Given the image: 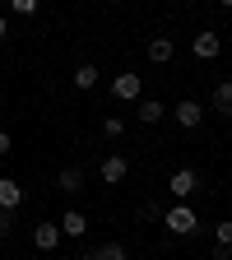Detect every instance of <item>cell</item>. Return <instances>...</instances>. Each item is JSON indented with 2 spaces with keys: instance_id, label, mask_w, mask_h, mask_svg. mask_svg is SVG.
<instances>
[{
  "instance_id": "e0dca14e",
  "label": "cell",
  "mask_w": 232,
  "mask_h": 260,
  "mask_svg": "<svg viewBox=\"0 0 232 260\" xmlns=\"http://www.w3.org/2000/svg\"><path fill=\"white\" fill-rule=\"evenodd\" d=\"M103 135H107V140H121V135H125L121 116H103Z\"/></svg>"
},
{
  "instance_id": "3957f363",
  "label": "cell",
  "mask_w": 232,
  "mask_h": 260,
  "mask_svg": "<svg viewBox=\"0 0 232 260\" xmlns=\"http://www.w3.org/2000/svg\"><path fill=\"white\" fill-rule=\"evenodd\" d=\"M140 79H144V75H130V70L116 75V79H112V98H121V103H140Z\"/></svg>"
},
{
  "instance_id": "ac0fdd59",
  "label": "cell",
  "mask_w": 232,
  "mask_h": 260,
  "mask_svg": "<svg viewBox=\"0 0 232 260\" xmlns=\"http://www.w3.org/2000/svg\"><path fill=\"white\" fill-rule=\"evenodd\" d=\"M10 10L23 14V19H32V14H38V0H10Z\"/></svg>"
},
{
  "instance_id": "4fadbf2b",
  "label": "cell",
  "mask_w": 232,
  "mask_h": 260,
  "mask_svg": "<svg viewBox=\"0 0 232 260\" xmlns=\"http://www.w3.org/2000/svg\"><path fill=\"white\" fill-rule=\"evenodd\" d=\"M84 260H125V246H121V242H107V246H93V251H84Z\"/></svg>"
},
{
  "instance_id": "7c38bea8",
  "label": "cell",
  "mask_w": 232,
  "mask_h": 260,
  "mask_svg": "<svg viewBox=\"0 0 232 260\" xmlns=\"http://www.w3.org/2000/svg\"><path fill=\"white\" fill-rule=\"evenodd\" d=\"M56 186H60L65 195H75V190H84V172H79V168H60V177H56Z\"/></svg>"
},
{
  "instance_id": "ba28073f",
  "label": "cell",
  "mask_w": 232,
  "mask_h": 260,
  "mask_svg": "<svg viewBox=\"0 0 232 260\" xmlns=\"http://www.w3.org/2000/svg\"><path fill=\"white\" fill-rule=\"evenodd\" d=\"M56 228H60V237H84V233H88V218H84L79 209H65V218H60Z\"/></svg>"
},
{
  "instance_id": "8fae6325",
  "label": "cell",
  "mask_w": 232,
  "mask_h": 260,
  "mask_svg": "<svg viewBox=\"0 0 232 260\" xmlns=\"http://www.w3.org/2000/svg\"><path fill=\"white\" fill-rule=\"evenodd\" d=\"M162 116H168V107H162L158 98H140V121H144V125H153V121H162Z\"/></svg>"
},
{
  "instance_id": "5bb4252c",
  "label": "cell",
  "mask_w": 232,
  "mask_h": 260,
  "mask_svg": "<svg viewBox=\"0 0 232 260\" xmlns=\"http://www.w3.org/2000/svg\"><path fill=\"white\" fill-rule=\"evenodd\" d=\"M214 112H218V116H232V79L214 88Z\"/></svg>"
},
{
  "instance_id": "2e32d148",
  "label": "cell",
  "mask_w": 232,
  "mask_h": 260,
  "mask_svg": "<svg viewBox=\"0 0 232 260\" xmlns=\"http://www.w3.org/2000/svg\"><path fill=\"white\" fill-rule=\"evenodd\" d=\"M97 84V65H79L75 70V88H93Z\"/></svg>"
},
{
  "instance_id": "52a82bcc",
  "label": "cell",
  "mask_w": 232,
  "mask_h": 260,
  "mask_svg": "<svg viewBox=\"0 0 232 260\" xmlns=\"http://www.w3.org/2000/svg\"><path fill=\"white\" fill-rule=\"evenodd\" d=\"M125 172H130V162H125L121 153L103 158V181H107V186H121V181H125Z\"/></svg>"
},
{
  "instance_id": "8992f818",
  "label": "cell",
  "mask_w": 232,
  "mask_h": 260,
  "mask_svg": "<svg viewBox=\"0 0 232 260\" xmlns=\"http://www.w3.org/2000/svg\"><path fill=\"white\" fill-rule=\"evenodd\" d=\"M19 205H23V186H19L14 177H0V209H10V214H14Z\"/></svg>"
},
{
  "instance_id": "7a4b0ae2",
  "label": "cell",
  "mask_w": 232,
  "mask_h": 260,
  "mask_svg": "<svg viewBox=\"0 0 232 260\" xmlns=\"http://www.w3.org/2000/svg\"><path fill=\"white\" fill-rule=\"evenodd\" d=\"M195 186H200V177H195L190 168H177V172L168 177V190L177 195V205H186V200H190V195H195Z\"/></svg>"
},
{
  "instance_id": "9c48e42d",
  "label": "cell",
  "mask_w": 232,
  "mask_h": 260,
  "mask_svg": "<svg viewBox=\"0 0 232 260\" xmlns=\"http://www.w3.org/2000/svg\"><path fill=\"white\" fill-rule=\"evenodd\" d=\"M56 242H60L56 223H38V228H32V246H38V251H56Z\"/></svg>"
},
{
  "instance_id": "44dd1931",
  "label": "cell",
  "mask_w": 232,
  "mask_h": 260,
  "mask_svg": "<svg viewBox=\"0 0 232 260\" xmlns=\"http://www.w3.org/2000/svg\"><path fill=\"white\" fill-rule=\"evenodd\" d=\"M10 149H14V144H10V135H5V130H0V158H5Z\"/></svg>"
},
{
  "instance_id": "d6986e66",
  "label": "cell",
  "mask_w": 232,
  "mask_h": 260,
  "mask_svg": "<svg viewBox=\"0 0 232 260\" xmlns=\"http://www.w3.org/2000/svg\"><path fill=\"white\" fill-rule=\"evenodd\" d=\"M140 218H158V223H162V209H158V205L149 200V205H140Z\"/></svg>"
},
{
  "instance_id": "30bf717a",
  "label": "cell",
  "mask_w": 232,
  "mask_h": 260,
  "mask_svg": "<svg viewBox=\"0 0 232 260\" xmlns=\"http://www.w3.org/2000/svg\"><path fill=\"white\" fill-rule=\"evenodd\" d=\"M172 56H177L172 38H149V60H153V65H168Z\"/></svg>"
},
{
  "instance_id": "ffe728a7",
  "label": "cell",
  "mask_w": 232,
  "mask_h": 260,
  "mask_svg": "<svg viewBox=\"0 0 232 260\" xmlns=\"http://www.w3.org/2000/svg\"><path fill=\"white\" fill-rule=\"evenodd\" d=\"M10 228H14V214H10V209H0V237H10Z\"/></svg>"
},
{
  "instance_id": "277c9868",
  "label": "cell",
  "mask_w": 232,
  "mask_h": 260,
  "mask_svg": "<svg viewBox=\"0 0 232 260\" xmlns=\"http://www.w3.org/2000/svg\"><path fill=\"white\" fill-rule=\"evenodd\" d=\"M172 116H177V125H181V130H195V125H200V121H205V107H200V103H195V98H181V103H177V112H172Z\"/></svg>"
},
{
  "instance_id": "cb8c5ba5",
  "label": "cell",
  "mask_w": 232,
  "mask_h": 260,
  "mask_svg": "<svg viewBox=\"0 0 232 260\" xmlns=\"http://www.w3.org/2000/svg\"><path fill=\"white\" fill-rule=\"evenodd\" d=\"M227 260H232V255H227Z\"/></svg>"
},
{
  "instance_id": "7402d4cb",
  "label": "cell",
  "mask_w": 232,
  "mask_h": 260,
  "mask_svg": "<svg viewBox=\"0 0 232 260\" xmlns=\"http://www.w3.org/2000/svg\"><path fill=\"white\" fill-rule=\"evenodd\" d=\"M5 38H10V23H5V19H0V42H5Z\"/></svg>"
},
{
  "instance_id": "5b68a950",
  "label": "cell",
  "mask_w": 232,
  "mask_h": 260,
  "mask_svg": "<svg viewBox=\"0 0 232 260\" xmlns=\"http://www.w3.org/2000/svg\"><path fill=\"white\" fill-rule=\"evenodd\" d=\"M190 51L200 56V60H214V56L223 51V38H218V32H209V28H205V32H195V42H190Z\"/></svg>"
},
{
  "instance_id": "6da1fadb",
  "label": "cell",
  "mask_w": 232,
  "mask_h": 260,
  "mask_svg": "<svg viewBox=\"0 0 232 260\" xmlns=\"http://www.w3.org/2000/svg\"><path fill=\"white\" fill-rule=\"evenodd\" d=\"M162 228H168L172 237H190L195 228H200V214L190 205H172V209H162Z\"/></svg>"
},
{
  "instance_id": "9a60e30c",
  "label": "cell",
  "mask_w": 232,
  "mask_h": 260,
  "mask_svg": "<svg viewBox=\"0 0 232 260\" xmlns=\"http://www.w3.org/2000/svg\"><path fill=\"white\" fill-rule=\"evenodd\" d=\"M214 242H218V251H232V218L214 223Z\"/></svg>"
},
{
  "instance_id": "603a6c76",
  "label": "cell",
  "mask_w": 232,
  "mask_h": 260,
  "mask_svg": "<svg viewBox=\"0 0 232 260\" xmlns=\"http://www.w3.org/2000/svg\"><path fill=\"white\" fill-rule=\"evenodd\" d=\"M0 121H5V107H0Z\"/></svg>"
}]
</instances>
